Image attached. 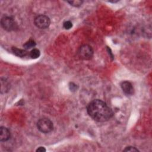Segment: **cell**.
I'll return each mask as SVG.
<instances>
[{
	"label": "cell",
	"mask_w": 152,
	"mask_h": 152,
	"mask_svg": "<svg viewBox=\"0 0 152 152\" xmlns=\"http://www.w3.org/2000/svg\"><path fill=\"white\" fill-rule=\"evenodd\" d=\"M89 115L97 122H106L113 116V111L104 101L95 99L87 107Z\"/></svg>",
	"instance_id": "6da1fadb"
},
{
	"label": "cell",
	"mask_w": 152,
	"mask_h": 152,
	"mask_svg": "<svg viewBox=\"0 0 152 152\" xmlns=\"http://www.w3.org/2000/svg\"><path fill=\"white\" fill-rule=\"evenodd\" d=\"M12 50L13 53L17 57H24L27 55V52L26 50L24 49H18L16 47H13L12 48Z\"/></svg>",
	"instance_id": "ba28073f"
},
{
	"label": "cell",
	"mask_w": 152,
	"mask_h": 152,
	"mask_svg": "<svg viewBox=\"0 0 152 152\" xmlns=\"http://www.w3.org/2000/svg\"><path fill=\"white\" fill-rule=\"evenodd\" d=\"M63 27H64V29H65L67 30H68V29H70L71 28L73 27V24L70 21H66V22H65L64 23Z\"/></svg>",
	"instance_id": "7c38bea8"
},
{
	"label": "cell",
	"mask_w": 152,
	"mask_h": 152,
	"mask_svg": "<svg viewBox=\"0 0 152 152\" xmlns=\"http://www.w3.org/2000/svg\"><path fill=\"white\" fill-rule=\"evenodd\" d=\"M1 25L3 28L8 32L13 31L17 29V25L15 20L11 17L5 16L1 20Z\"/></svg>",
	"instance_id": "277c9868"
},
{
	"label": "cell",
	"mask_w": 152,
	"mask_h": 152,
	"mask_svg": "<svg viewBox=\"0 0 152 152\" xmlns=\"http://www.w3.org/2000/svg\"><path fill=\"white\" fill-rule=\"evenodd\" d=\"M78 55L81 59L89 60L93 56V50L90 45H83L79 48Z\"/></svg>",
	"instance_id": "3957f363"
},
{
	"label": "cell",
	"mask_w": 152,
	"mask_h": 152,
	"mask_svg": "<svg viewBox=\"0 0 152 152\" xmlns=\"http://www.w3.org/2000/svg\"><path fill=\"white\" fill-rule=\"evenodd\" d=\"M40 50L37 49H33L29 53L30 57L32 59H36L40 57Z\"/></svg>",
	"instance_id": "9c48e42d"
},
{
	"label": "cell",
	"mask_w": 152,
	"mask_h": 152,
	"mask_svg": "<svg viewBox=\"0 0 152 152\" xmlns=\"http://www.w3.org/2000/svg\"><path fill=\"white\" fill-rule=\"evenodd\" d=\"M10 138V132L8 128L5 127L0 128V141L1 142L8 140Z\"/></svg>",
	"instance_id": "52a82bcc"
},
{
	"label": "cell",
	"mask_w": 152,
	"mask_h": 152,
	"mask_svg": "<svg viewBox=\"0 0 152 152\" xmlns=\"http://www.w3.org/2000/svg\"><path fill=\"white\" fill-rule=\"evenodd\" d=\"M34 23L37 27L40 29H45L49 26L50 21L48 16L45 15H39L35 18Z\"/></svg>",
	"instance_id": "5b68a950"
},
{
	"label": "cell",
	"mask_w": 152,
	"mask_h": 152,
	"mask_svg": "<svg viewBox=\"0 0 152 152\" xmlns=\"http://www.w3.org/2000/svg\"><path fill=\"white\" fill-rule=\"evenodd\" d=\"M37 127L40 132L47 134L53 130L54 125L52 121L49 119L41 118L37 121Z\"/></svg>",
	"instance_id": "7a4b0ae2"
},
{
	"label": "cell",
	"mask_w": 152,
	"mask_h": 152,
	"mask_svg": "<svg viewBox=\"0 0 152 152\" xmlns=\"http://www.w3.org/2000/svg\"><path fill=\"white\" fill-rule=\"evenodd\" d=\"M36 151L37 152H44L46 151V149L44 147H39L36 149Z\"/></svg>",
	"instance_id": "9a60e30c"
},
{
	"label": "cell",
	"mask_w": 152,
	"mask_h": 152,
	"mask_svg": "<svg viewBox=\"0 0 152 152\" xmlns=\"http://www.w3.org/2000/svg\"><path fill=\"white\" fill-rule=\"evenodd\" d=\"M36 42L34 41V40L30 39L29 40V41H27V42H26L23 45V47L25 49V50H27V49H31V48L35 47L36 46Z\"/></svg>",
	"instance_id": "30bf717a"
},
{
	"label": "cell",
	"mask_w": 152,
	"mask_h": 152,
	"mask_svg": "<svg viewBox=\"0 0 152 152\" xmlns=\"http://www.w3.org/2000/svg\"><path fill=\"white\" fill-rule=\"evenodd\" d=\"M68 3L72 6L74 7H80L81 5L83 4L82 1H80V0H76V1H70Z\"/></svg>",
	"instance_id": "8fae6325"
},
{
	"label": "cell",
	"mask_w": 152,
	"mask_h": 152,
	"mask_svg": "<svg viewBox=\"0 0 152 152\" xmlns=\"http://www.w3.org/2000/svg\"><path fill=\"white\" fill-rule=\"evenodd\" d=\"M121 88L123 90V92L127 95H131L134 93V88L133 87L132 84L130 82L125 81L123 82L121 85Z\"/></svg>",
	"instance_id": "8992f818"
},
{
	"label": "cell",
	"mask_w": 152,
	"mask_h": 152,
	"mask_svg": "<svg viewBox=\"0 0 152 152\" xmlns=\"http://www.w3.org/2000/svg\"><path fill=\"white\" fill-rule=\"evenodd\" d=\"M124 151H132V152H133V151H138L139 150L137 149H136V147H134L129 146V147H126L124 150Z\"/></svg>",
	"instance_id": "4fadbf2b"
},
{
	"label": "cell",
	"mask_w": 152,
	"mask_h": 152,
	"mask_svg": "<svg viewBox=\"0 0 152 152\" xmlns=\"http://www.w3.org/2000/svg\"><path fill=\"white\" fill-rule=\"evenodd\" d=\"M69 88L71 91H76L77 90V86L76 85H75L73 83H70L69 85Z\"/></svg>",
	"instance_id": "5bb4252c"
}]
</instances>
